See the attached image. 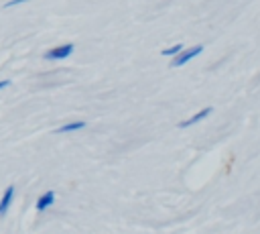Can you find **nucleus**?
<instances>
[{"instance_id":"obj_1","label":"nucleus","mask_w":260,"mask_h":234,"mask_svg":"<svg viewBox=\"0 0 260 234\" xmlns=\"http://www.w3.org/2000/svg\"><path fill=\"white\" fill-rule=\"evenodd\" d=\"M201 51H203L201 45H195V47H189V49L183 47V51H179V53L175 55V59L171 61V65H173V67H181V65H185V63H189L193 57L201 55Z\"/></svg>"},{"instance_id":"obj_2","label":"nucleus","mask_w":260,"mask_h":234,"mask_svg":"<svg viewBox=\"0 0 260 234\" xmlns=\"http://www.w3.org/2000/svg\"><path fill=\"white\" fill-rule=\"evenodd\" d=\"M73 49H75V47H73L71 43H65V45H57V47L49 49V51L45 53V57H47V59H51V61H61V59H67V57H71Z\"/></svg>"},{"instance_id":"obj_3","label":"nucleus","mask_w":260,"mask_h":234,"mask_svg":"<svg viewBox=\"0 0 260 234\" xmlns=\"http://www.w3.org/2000/svg\"><path fill=\"white\" fill-rule=\"evenodd\" d=\"M53 203H55V191L49 189V191H45V193H41V195L37 197L35 208H37V212H45V210L51 208Z\"/></svg>"},{"instance_id":"obj_4","label":"nucleus","mask_w":260,"mask_h":234,"mask_svg":"<svg viewBox=\"0 0 260 234\" xmlns=\"http://www.w3.org/2000/svg\"><path fill=\"white\" fill-rule=\"evenodd\" d=\"M213 110H211V106H207V108H203V110H199L197 114H193L191 118H187V120H183V122H179V128H187V126H193V124H197V122H201V120H205L209 114H211Z\"/></svg>"},{"instance_id":"obj_5","label":"nucleus","mask_w":260,"mask_h":234,"mask_svg":"<svg viewBox=\"0 0 260 234\" xmlns=\"http://www.w3.org/2000/svg\"><path fill=\"white\" fill-rule=\"evenodd\" d=\"M12 199H14V185H8L6 191L0 197V216H6L8 214V210L12 206Z\"/></svg>"},{"instance_id":"obj_6","label":"nucleus","mask_w":260,"mask_h":234,"mask_svg":"<svg viewBox=\"0 0 260 234\" xmlns=\"http://www.w3.org/2000/svg\"><path fill=\"white\" fill-rule=\"evenodd\" d=\"M81 128H85V122H81V120H75V122H67V124L59 126V128H57V132H59V134H67V132H75V130H81Z\"/></svg>"},{"instance_id":"obj_7","label":"nucleus","mask_w":260,"mask_h":234,"mask_svg":"<svg viewBox=\"0 0 260 234\" xmlns=\"http://www.w3.org/2000/svg\"><path fill=\"white\" fill-rule=\"evenodd\" d=\"M179 51H183V45H181V43H175V45L162 49V55H165V57H175Z\"/></svg>"},{"instance_id":"obj_8","label":"nucleus","mask_w":260,"mask_h":234,"mask_svg":"<svg viewBox=\"0 0 260 234\" xmlns=\"http://www.w3.org/2000/svg\"><path fill=\"white\" fill-rule=\"evenodd\" d=\"M24 2H28V0H8L4 4V8H12V6H18V4H24Z\"/></svg>"},{"instance_id":"obj_9","label":"nucleus","mask_w":260,"mask_h":234,"mask_svg":"<svg viewBox=\"0 0 260 234\" xmlns=\"http://www.w3.org/2000/svg\"><path fill=\"white\" fill-rule=\"evenodd\" d=\"M8 85H10L8 79H2V81H0V90H4V87H8Z\"/></svg>"}]
</instances>
